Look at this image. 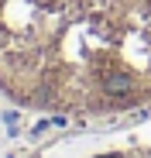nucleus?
I'll return each instance as SVG.
<instances>
[{
  "instance_id": "f257e3e1",
  "label": "nucleus",
  "mask_w": 151,
  "mask_h": 158,
  "mask_svg": "<svg viewBox=\"0 0 151 158\" xmlns=\"http://www.w3.org/2000/svg\"><path fill=\"white\" fill-rule=\"evenodd\" d=\"M0 89L59 117L151 103V0H0Z\"/></svg>"
},
{
  "instance_id": "f03ea898",
  "label": "nucleus",
  "mask_w": 151,
  "mask_h": 158,
  "mask_svg": "<svg viewBox=\"0 0 151 158\" xmlns=\"http://www.w3.org/2000/svg\"><path fill=\"white\" fill-rule=\"evenodd\" d=\"M38 158H151V120H141L127 131L59 141Z\"/></svg>"
}]
</instances>
